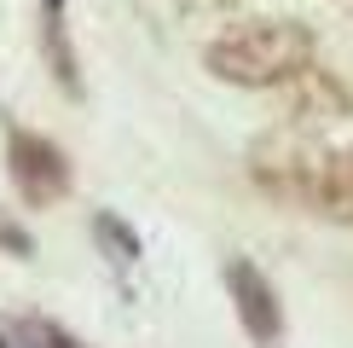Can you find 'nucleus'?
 Instances as JSON below:
<instances>
[{"instance_id":"nucleus-1","label":"nucleus","mask_w":353,"mask_h":348,"mask_svg":"<svg viewBox=\"0 0 353 348\" xmlns=\"http://www.w3.org/2000/svg\"><path fill=\"white\" fill-rule=\"evenodd\" d=\"M313 29L296 18H249L238 29H226L220 41H209L203 64L214 81L226 87H290L301 70H313Z\"/></svg>"},{"instance_id":"nucleus-2","label":"nucleus","mask_w":353,"mask_h":348,"mask_svg":"<svg viewBox=\"0 0 353 348\" xmlns=\"http://www.w3.org/2000/svg\"><path fill=\"white\" fill-rule=\"evenodd\" d=\"M319 163H325V145H319L307 128H278V134H267L249 151V174H255V186L261 192H272V197H284V203H307L313 197V174Z\"/></svg>"},{"instance_id":"nucleus-3","label":"nucleus","mask_w":353,"mask_h":348,"mask_svg":"<svg viewBox=\"0 0 353 348\" xmlns=\"http://www.w3.org/2000/svg\"><path fill=\"white\" fill-rule=\"evenodd\" d=\"M6 168H12V186L23 192V203H35V209H47V203L70 192V163L47 134H23L18 128L6 139Z\"/></svg>"},{"instance_id":"nucleus-4","label":"nucleus","mask_w":353,"mask_h":348,"mask_svg":"<svg viewBox=\"0 0 353 348\" xmlns=\"http://www.w3.org/2000/svg\"><path fill=\"white\" fill-rule=\"evenodd\" d=\"M226 290H232V302H238V319H243L249 337H255V342H278V331H284V308H278L267 273H261L255 261L232 255L226 261Z\"/></svg>"},{"instance_id":"nucleus-5","label":"nucleus","mask_w":353,"mask_h":348,"mask_svg":"<svg viewBox=\"0 0 353 348\" xmlns=\"http://www.w3.org/2000/svg\"><path fill=\"white\" fill-rule=\"evenodd\" d=\"M290 99H296V128H319V122H342V116L353 110V99H347V87L325 76V70H301L296 81H290Z\"/></svg>"},{"instance_id":"nucleus-6","label":"nucleus","mask_w":353,"mask_h":348,"mask_svg":"<svg viewBox=\"0 0 353 348\" xmlns=\"http://www.w3.org/2000/svg\"><path fill=\"white\" fill-rule=\"evenodd\" d=\"M307 209L353 226V151H325V163H319V174H313Z\"/></svg>"},{"instance_id":"nucleus-7","label":"nucleus","mask_w":353,"mask_h":348,"mask_svg":"<svg viewBox=\"0 0 353 348\" xmlns=\"http://www.w3.org/2000/svg\"><path fill=\"white\" fill-rule=\"evenodd\" d=\"M93 238L105 244V255L116 261V267H128V261H139V238H134V226H122L110 209H99L93 215Z\"/></svg>"},{"instance_id":"nucleus-8","label":"nucleus","mask_w":353,"mask_h":348,"mask_svg":"<svg viewBox=\"0 0 353 348\" xmlns=\"http://www.w3.org/2000/svg\"><path fill=\"white\" fill-rule=\"evenodd\" d=\"M18 331H23V337L35 342V348H87V342H76V337H70L64 325H52V319H23Z\"/></svg>"},{"instance_id":"nucleus-9","label":"nucleus","mask_w":353,"mask_h":348,"mask_svg":"<svg viewBox=\"0 0 353 348\" xmlns=\"http://www.w3.org/2000/svg\"><path fill=\"white\" fill-rule=\"evenodd\" d=\"M0 250H6V255H18V261H29V255H35V238H29V226H23V221H12L6 209H0Z\"/></svg>"},{"instance_id":"nucleus-10","label":"nucleus","mask_w":353,"mask_h":348,"mask_svg":"<svg viewBox=\"0 0 353 348\" xmlns=\"http://www.w3.org/2000/svg\"><path fill=\"white\" fill-rule=\"evenodd\" d=\"M185 6H197V12H232L238 0H185Z\"/></svg>"},{"instance_id":"nucleus-11","label":"nucleus","mask_w":353,"mask_h":348,"mask_svg":"<svg viewBox=\"0 0 353 348\" xmlns=\"http://www.w3.org/2000/svg\"><path fill=\"white\" fill-rule=\"evenodd\" d=\"M0 348H6V337H0Z\"/></svg>"}]
</instances>
